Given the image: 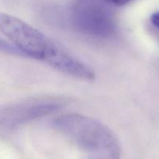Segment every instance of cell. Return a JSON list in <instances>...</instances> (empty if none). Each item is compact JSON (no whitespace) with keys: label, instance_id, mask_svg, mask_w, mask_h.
Wrapping results in <instances>:
<instances>
[{"label":"cell","instance_id":"obj_1","mask_svg":"<svg viewBox=\"0 0 159 159\" xmlns=\"http://www.w3.org/2000/svg\"><path fill=\"white\" fill-rule=\"evenodd\" d=\"M52 125L84 152L104 158H120V148L117 138L96 120L80 114H68L56 118Z\"/></svg>","mask_w":159,"mask_h":159},{"label":"cell","instance_id":"obj_2","mask_svg":"<svg viewBox=\"0 0 159 159\" xmlns=\"http://www.w3.org/2000/svg\"><path fill=\"white\" fill-rule=\"evenodd\" d=\"M0 32L8 37L24 56L45 61L55 42L26 22L0 12Z\"/></svg>","mask_w":159,"mask_h":159},{"label":"cell","instance_id":"obj_3","mask_svg":"<svg viewBox=\"0 0 159 159\" xmlns=\"http://www.w3.org/2000/svg\"><path fill=\"white\" fill-rule=\"evenodd\" d=\"M0 51H3V52L8 53L9 54H14V55H23L24 54L17 49L15 46L10 45L9 43H6L4 40L0 39Z\"/></svg>","mask_w":159,"mask_h":159},{"label":"cell","instance_id":"obj_4","mask_svg":"<svg viewBox=\"0 0 159 159\" xmlns=\"http://www.w3.org/2000/svg\"><path fill=\"white\" fill-rule=\"evenodd\" d=\"M151 20H152V23H153L156 27L159 28V11L158 12H155V13L152 16Z\"/></svg>","mask_w":159,"mask_h":159},{"label":"cell","instance_id":"obj_5","mask_svg":"<svg viewBox=\"0 0 159 159\" xmlns=\"http://www.w3.org/2000/svg\"><path fill=\"white\" fill-rule=\"evenodd\" d=\"M107 1L113 3V4H115V5L122 6V5L127 4V3L129 2L130 0H107Z\"/></svg>","mask_w":159,"mask_h":159}]
</instances>
